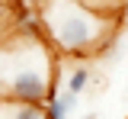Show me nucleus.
<instances>
[{
    "label": "nucleus",
    "instance_id": "obj_1",
    "mask_svg": "<svg viewBox=\"0 0 128 119\" xmlns=\"http://www.w3.org/2000/svg\"><path fill=\"white\" fill-rule=\"evenodd\" d=\"M51 55L38 35H19L0 42V84L3 100L16 106H45L51 84Z\"/></svg>",
    "mask_w": 128,
    "mask_h": 119
},
{
    "label": "nucleus",
    "instance_id": "obj_2",
    "mask_svg": "<svg viewBox=\"0 0 128 119\" xmlns=\"http://www.w3.org/2000/svg\"><path fill=\"white\" fill-rule=\"evenodd\" d=\"M48 42L64 55H90L109 42V19L80 0H48L38 10Z\"/></svg>",
    "mask_w": 128,
    "mask_h": 119
},
{
    "label": "nucleus",
    "instance_id": "obj_3",
    "mask_svg": "<svg viewBox=\"0 0 128 119\" xmlns=\"http://www.w3.org/2000/svg\"><path fill=\"white\" fill-rule=\"evenodd\" d=\"M86 84H90V68H86V65H77V68L70 71V77H67V90L80 97V90Z\"/></svg>",
    "mask_w": 128,
    "mask_h": 119
},
{
    "label": "nucleus",
    "instance_id": "obj_4",
    "mask_svg": "<svg viewBox=\"0 0 128 119\" xmlns=\"http://www.w3.org/2000/svg\"><path fill=\"white\" fill-rule=\"evenodd\" d=\"M45 119H67L61 100H58V90H51V93H48V100H45Z\"/></svg>",
    "mask_w": 128,
    "mask_h": 119
},
{
    "label": "nucleus",
    "instance_id": "obj_5",
    "mask_svg": "<svg viewBox=\"0 0 128 119\" xmlns=\"http://www.w3.org/2000/svg\"><path fill=\"white\" fill-rule=\"evenodd\" d=\"M13 119H45V106H16Z\"/></svg>",
    "mask_w": 128,
    "mask_h": 119
},
{
    "label": "nucleus",
    "instance_id": "obj_6",
    "mask_svg": "<svg viewBox=\"0 0 128 119\" xmlns=\"http://www.w3.org/2000/svg\"><path fill=\"white\" fill-rule=\"evenodd\" d=\"M58 100H61L64 113L70 116V113H74V106H77V93H70V90H64V93H58Z\"/></svg>",
    "mask_w": 128,
    "mask_h": 119
},
{
    "label": "nucleus",
    "instance_id": "obj_7",
    "mask_svg": "<svg viewBox=\"0 0 128 119\" xmlns=\"http://www.w3.org/2000/svg\"><path fill=\"white\" fill-rule=\"evenodd\" d=\"M10 3H6V0H0V32H3V29H6V23H10Z\"/></svg>",
    "mask_w": 128,
    "mask_h": 119
},
{
    "label": "nucleus",
    "instance_id": "obj_8",
    "mask_svg": "<svg viewBox=\"0 0 128 119\" xmlns=\"http://www.w3.org/2000/svg\"><path fill=\"white\" fill-rule=\"evenodd\" d=\"M22 3H29V7H32V10H42V7H45V3H48V0H22Z\"/></svg>",
    "mask_w": 128,
    "mask_h": 119
},
{
    "label": "nucleus",
    "instance_id": "obj_9",
    "mask_svg": "<svg viewBox=\"0 0 128 119\" xmlns=\"http://www.w3.org/2000/svg\"><path fill=\"white\" fill-rule=\"evenodd\" d=\"M83 119H96V116H93V113H86V116H83Z\"/></svg>",
    "mask_w": 128,
    "mask_h": 119
},
{
    "label": "nucleus",
    "instance_id": "obj_10",
    "mask_svg": "<svg viewBox=\"0 0 128 119\" xmlns=\"http://www.w3.org/2000/svg\"><path fill=\"white\" fill-rule=\"evenodd\" d=\"M118 3H125V0H118Z\"/></svg>",
    "mask_w": 128,
    "mask_h": 119
}]
</instances>
